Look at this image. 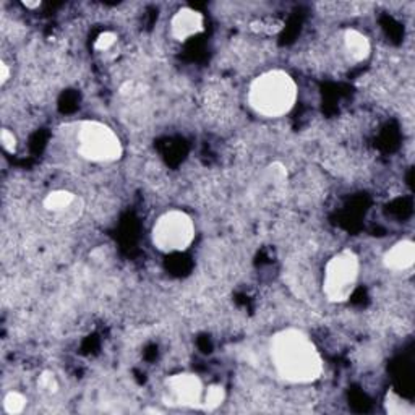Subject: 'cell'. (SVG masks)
<instances>
[{"mask_svg":"<svg viewBox=\"0 0 415 415\" xmlns=\"http://www.w3.org/2000/svg\"><path fill=\"white\" fill-rule=\"evenodd\" d=\"M270 354L272 365L284 382L310 384L323 373V359L316 345L304 331L287 328L271 339Z\"/></svg>","mask_w":415,"mask_h":415,"instance_id":"obj_1","label":"cell"},{"mask_svg":"<svg viewBox=\"0 0 415 415\" xmlns=\"http://www.w3.org/2000/svg\"><path fill=\"white\" fill-rule=\"evenodd\" d=\"M297 93V83L287 72L270 70L250 84L248 104L261 117L277 118L294 109Z\"/></svg>","mask_w":415,"mask_h":415,"instance_id":"obj_2","label":"cell"},{"mask_svg":"<svg viewBox=\"0 0 415 415\" xmlns=\"http://www.w3.org/2000/svg\"><path fill=\"white\" fill-rule=\"evenodd\" d=\"M78 155L89 162H116L123 155V146L109 125L84 121L77 133Z\"/></svg>","mask_w":415,"mask_h":415,"instance_id":"obj_3","label":"cell"},{"mask_svg":"<svg viewBox=\"0 0 415 415\" xmlns=\"http://www.w3.org/2000/svg\"><path fill=\"white\" fill-rule=\"evenodd\" d=\"M360 261L350 250H344L328 261L323 277V292L333 304H343L354 294L359 281Z\"/></svg>","mask_w":415,"mask_h":415,"instance_id":"obj_4","label":"cell"},{"mask_svg":"<svg viewBox=\"0 0 415 415\" xmlns=\"http://www.w3.org/2000/svg\"><path fill=\"white\" fill-rule=\"evenodd\" d=\"M195 240V224L185 211L172 209L161 214L151 229V242L159 252H184Z\"/></svg>","mask_w":415,"mask_h":415,"instance_id":"obj_5","label":"cell"},{"mask_svg":"<svg viewBox=\"0 0 415 415\" xmlns=\"http://www.w3.org/2000/svg\"><path fill=\"white\" fill-rule=\"evenodd\" d=\"M169 401L182 407H200L203 402L204 388L201 380L193 373L172 375L167 382Z\"/></svg>","mask_w":415,"mask_h":415,"instance_id":"obj_6","label":"cell"},{"mask_svg":"<svg viewBox=\"0 0 415 415\" xmlns=\"http://www.w3.org/2000/svg\"><path fill=\"white\" fill-rule=\"evenodd\" d=\"M204 30V18L198 10L180 9L170 20V33L177 41H187Z\"/></svg>","mask_w":415,"mask_h":415,"instance_id":"obj_7","label":"cell"},{"mask_svg":"<svg viewBox=\"0 0 415 415\" xmlns=\"http://www.w3.org/2000/svg\"><path fill=\"white\" fill-rule=\"evenodd\" d=\"M415 263V243L412 240H401L394 243L383 257V265L389 271H407Z\"/></svg>","mask_w":415,"mask_h":415,"instance_id":"obj_8","label":"cell"},{"mask_svg":"<svg viewBox=\"0 0 415 415\" xmlns=\"http://www.w3.org/2000/svg\"><path fill=\"white\" fill-rule=\"evenodd\" d=\"M344 48L350 60L354 62L367 60L372 52L370 39L357 30H348L344 33Z\"/></svg>","mask_w":415,"mask_h":415,"instance_id":"obj_9","label":"cell"},{"mask_svg":"<svg viewBox=\"0 0 415 415\" xmlns=\"http://www.w3.org/2000/svg\"><path fill=\"white\" fill-rule=\"evenodd\" d=\"M75 201H77L75 193H72L68 190H55V192H50L49 195L44 198L43 204H44V208L50 213H64Z\"/></svg>","mask_w":415,"mask_h":415,"instance_id":"obj_10","label":"cell"},{"mask_svg":"<svg viewBox=\"0 0 415 415\" xmlns=\"http://www.w3.org/2000/svg\"><path fill=\"white\" fill-rule=\"evenodd\" d=\"M226 399V389L221 384H211L208 389H204L201 409L203 411H216Z\"/></svg>","mask_w":415,"mask_h":415,"instance_id":"obj_11","label":"cell"},{"mask_svg":"<svg viewBox=\"0 0 415 415\" xmlns=\"http://www.w3.org/2000/svg\"><path fill=\"white\" fill-rule=\"evenodd\" d=\"M26 397L18 391H10L4 397V411L7 414H21L26 407Z\"/></svg>","mask_w":415,"mask_h":415,"instance_id":"obj_12","label":"cell"},{"mask_svg":"<svg viewBox=\"0 0 415 415\" xmlns=\"http://www.w3.org/2000/svg\"><path fill=\"white\" fill-rule=\"evenodd\" d=\"M284 28L282 21L277 20H270V21H253L252 30L257 33H268V34H276L280 33Z\"/></svg>","mask_w":415,"mask_h":415,"instance_id":"obj_13","label":"cell"},{"mask_svg":"<svg viewBox=\"0 0 415 415\" xmlns=\"http://www.w3.org/2000/svg\"><path fill=\"white\" fill-rule=\"evenodd\" d=\"M117 41V36L116 33H111V31H104L101 33L98 39L94 41V49L96 50H101V52H104V50H109L114 44Z\"/></svg>","mask_w":415,"mask_h":415,"instance_id":"obj_14","label":"cell"},{"mask_svg":"<svg viewBox=\"0 0 415 415\" xmlns=\"http://www.w3.org/2000/svg\"><path fill=\"white\" fill-rule=\"evenodd\" d=\"M0 141H2L4 150L10 153V155H13L16 151V136L13 135V132H10L9 128H4L2 132H0Z\"/></svg>","mask_w":415,"mask_h":415,"instance_id":"obj_15","label":"cell"},{"mask_svg":"<svg viewBox=\"0 0 415 415\" xmlns=\"http://www.w3.org/2000/svg\"><path fill=\"white\" fill-rule=\"evenodd\" d=\"M39 388H43L44 391H48V393H55L57 388H59V384H57V380L52 373L45 372L43 373L41 377H39Z\"/></svg>","mask_w":415,"mask_h":415,"instance_id":"obj_16","label":"cell"},{"mask_svg":"<svg viewBox=\"0 0 415 415\" xmlns=\"http://www.w3.org/2000/svg\"><path fill=\"white\" fill-rule=\"evenodd\" d=\"M9 78H10V68L5 62H2V64H0V83L5 84L9 82Z\"/></svg>","mask_w":415,"mask_h":415,"instance_id":"obj_17","label":"cell"},{"mask_svg":"<svg viewBox=\"0 0 415 415\" xmlns=\"http://www.w3.org/2000/svg\"><path fill=\"white\" fill-rule=\"evenodd\" d=\"M23 5H25L26 9H39L41 7V2H39V0H36V2H30V0H25V2H23Z\"/></svg>","mask_w":415,"mask_h":415,"instance_id":"obj_18","label":"cell"}]
</instances>
